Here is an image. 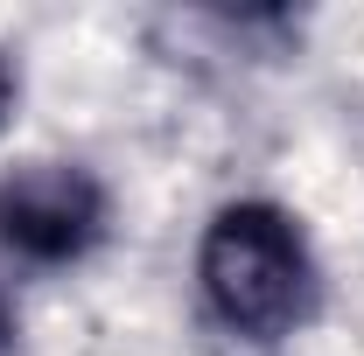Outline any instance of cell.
I'll return each mask as SVG.
<instances>
[{
  "mask_svg": "<svg viewBox=\"0 0 364 356\" xmlns=\"http://www.w3.org/2000/svg\"><path fill=\"white\" fill-rule=\"evenodd\" d=\"M196 279H203L210 314L231 335H252V343L294 335L316 314V294H322L316 252L280 203L218 210V223L203 230V252H196Z\"/></svg>",
  "mask_w": 364,
  "mask_h": 356,
  "instance_id": "obj_1",
  "label": "cell"
},
{
  "mask_svg": "<svg viewBox=\"0 0 364 356\" xmlns=\"http://www.w3.org/2000/svg\"><path fill=\"white\" fill-rule=\"evenodd\" d=\"M105 238V189L70 168V161H36L21 175L0 182V245L36 259V266H63L85 259Z\"/></svg>",
  "mask_w": 364,
  "mask_h": 356,
  "instance_id": "obj_2",
  "label": "cell"
},
{
  "mask_svg": "<svg viewBox=\"0 0 364 356\" xmlns=\"http://www.w3.org/2000/svg\"><path fill=\"white\" fill-rule=\"evenodd\" d=\"M7 98H14V77H7V63H0V112H7Z\"/></svg>",
  "mask_w": 364,
  "mask_h": 356,
  "instance_id": "obj_3",
  "label": "cell"
},
{
  "mask_svg": "<svg viewBox=\"0 0 364 356\" xmlns=\"http://www.w3.org/2000/svg\"><path fill=\"white\" fill-rule=\"evenodd\" d=\"M0 343H7V308H0Z\"/></svg>",
  "mask_w": 364,
  "mask_h": 356,
  "instance_id": "obj_4",
  "label": "cell"
}]
</instances>
